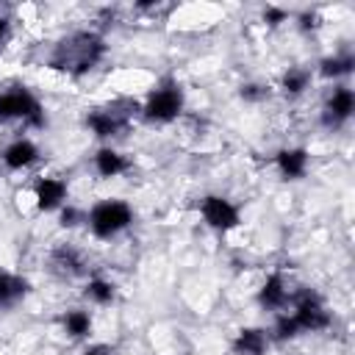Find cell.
Listing matches in <instances>:
<instances>
[{
	"label": "cell",
	"instance_id": "25",
	"mask_svg": "<svg viewBox=\"0 0 355 355\" xmlns=\"http://www.w3.org/2000/svg\"><path fill=\"white\" fill-rule=\"evenodd\" d=\"M297 19H300V28H302V31H316V28L322 25V19H319V14H316L313 8L302 11V14L297 17Z\"/></svg>",
	"mask_w": 355,
	"mask_h": 355
},
{
	"label": "cell",
	"instance_id": "19",
	"mask_svg": "<svg viewBox=\"0 0 355 355\" xmlns=\"http://www.w3.org/2000/svg\"><path fill=\"white\" fill-rule=\"evenodd\" d=\"M311 80H313V72L308 67H288L280 75V92L286 97H300L311 89Z\"/></svg>",
	"mask_w": 355,
	"mask_h": 355
},
{
	"label": "cell",
	"instance_id": "6",
	"mask_svg": "<svg viewBox=\"0 0 355 355\" xmlns=\"http://www.w3.org/2000/svg\"><path fill=\"white\" fill-rule=\"evenodd\" d=\"M288 305H291V316H294L300 333H322V330H327L333 324V313L327 311L322 297L313 294L311 288L294 291Z\"/></svg>",
	"mask_w": 355,
	"mask_h": 355
},
{
	"label": "cell",
	"instance_id": "21",
	"mask_svg": "<svg viewBox=\"0 0 355 355\" xmlns=\"http://www.w3.org/2000/svg\"><path fill=\"white\" fill-rule=\"evenodd\" d=\"M297 336H300V327H297L294 316H291L288 311L275 313V324H272V330H269V338H272V341H291V338H297Z\"/></svg>",
	"mask_w": 355,
	"mask_h": 355
},
{
	"label": "cell",
	"instance_id": "2",
	"mask_svg": "<svg viewBox=\"0 0 355 355\" xmlns=\"http://www.w3.org/2000/svg\"><path fill=\"white\" fill-rule=\"evenodd\" d=\"M186 108V94L175 78H164L158 86H153L139 105V116L150 125H169L175 122Z\"/></svg>",
	"mask_w": 355,
	"mask_h": 355
},
{
	"label": "cell",
	"instance_id": "17",
	"mask_svg": "<svg viewBox=\"0 0 355 355\" xmlns=\"http://www.w3.org/2000/svg\"><path fill=\"white\" fill-rule=\"evenodd\" d=\"M352 67H355V55H352L349 50H344V53L324 55L316 69H319V75L327 78V80H341V78H347V75L352 72Z\"/></svg>",
	"mask_w": 355,
	"mask_h": 355
},
{
	"label": "cell",
	"instance_id": "22",
	"mask_svg": "<svg viewBox=\"0 0 355 355\" xmlns=\"http://www.w3.org/2000/svg\"><path fill=\"white\" fill-rule=\"evenodd\" d=\"M58 222H61V227H78L80 222H86V211H80V208H75V205L67 202L58 211Z\"/></svg>",
	"mask_w": 355,
	"mask_h": 355
},
{
	"label": "cell",
	"instance_id": "27",
	"mask_svg": "<svg viewBox=\"0 0 355 355\" xmlns=\"http://www.w3.org/2000/svg\"><path fill=\"white\" fill-rule=\"evenodd\" d=\"M8 31H11V22H8V17L0 14V47H3V42L8 39Z\"/></svg>",
	"mask_w": 355,
	"mask_h": 355
},
{
	"label": "cell",
	"instance_id": "18",
	"mask_svg": "<svg viewBox=\"0 0 355 355\" xmlns=\"http://www.w3.org/2000/svg\"><path fill=\"white\" fill-rule=\"evenodd\" d=\"M61 324H64V333L69 338H89L92 336V327H94V319H92V311L89 308H69L61 316Z\"/></svg>",
	"mask_w": 355,
	"mask_h": 355
},
{
	"label": "cell",
	"instance_id": "15",
	"mask_svg": "<svg viewBox=\"0 0 355 355\" xmlns=\"http://www.w3.org/2000/svg\"><path fill=\"white\" fill-rule=\"evenodd\" d=\"M92 164H94V172H97L100 178H119V175H125V172L130 169L128 155L119 153V150L111 147V144H103V147L94 153Z\"/></svg>",
	"mask_w": 355,
	"mask_h": 355
},
{
	"label": "cell",
	"instance_id": "13",
	"mask_svg": "<svg viewBox=\"0 0 355 355\" xmlns=\"http://www.w3.org/2000/svg\"><path fill=\"white\" fill-rule=\"evenodd\" d=\"M50 272H53L55 277L69 280V277H78V275L86 272V261H83V255H80L75 247L61 244V247H55V250L50 252Z\"/></svg>",
	"mask_w": 355,
	"mask_h": 355
},
{
	"label": "cell",
	"instance_id": "23",
	"mask_svg": "<svg viewBox=\"0 0 355 355\" xmlns=\"http://www.w3.org/2000/svg\"><path fill=\"white\" fill-rule=\"evenodd\" d=\"M239 94H241L244 103H261V100L269 97V86H263V83H244L239 89Z\"/></svg>",
	"mask_w": 355,
	"mask_h": 355
},
{
	"label": "cell",
	"instance_id": "10",
	"mask_svg": "<svg viewBox=\"0 0 355 355\" xmlns=\"http://www.w3.org/2000/svg\"><path fill=\"white\" fill-rule=\"evenodd\" d=\"M291 294H294V291L288 288L283 272H269L266 280H263V286L258 288V305H261L263 311L280 313V311H286V305L291 302Z\"/></svg>",
	"mask_w": 355,
	"mask_h": 355
},
{
	"label": "cell",
	"instance_id": "26",
	"mask_svg": "<svg viewBox=\"0 0 355 355\" xmlns=\"http://www.w3.org/2000/svg\"><path fill=\"white\" fill-rule=\"evenodd\" d=\"M83 355H119V352H116V347H111V344H89V347L83 349Z\"/></svg>",
	"mask_w": 355,
	"mask_h": 355
},
{
	"label": "cell",
	"instance_id": "3",
	"mask_svg": "<svg viewBox=\"0 0 355 355\" xmlns=\"http://www.w3.org/2000/svg\"><path fill=\"white\" fill-rule=\"evenodd\" d=\"M133 225V205L116 197L100 200L86 211V227L94 239L100 241H111L119 233H125Z\"/></svg>",
	"mask_w": 355,
	"mask_h": 355
},
{
	"label": "cell",
	"instance_id": "7",
	"mask_svg": "<svg viewBox=\"0 0 355 355\" xmlns=\"http://www.w3.org/2000/svg\"><path fill=\"white\" fill-rule=\"evenodd\" d=\"M200 216L211 230H219V233H227L241 222L239 205L225 194H205L200 200Z\"/></svg>",
	"mask_w": 355,
	"mask_h": 355
},
{
	"label": "cell",
	"instance_id": "20",
	"mask_svg": "<svg viewBox=\"0 0 355 355\" xmlns=\"http://www.w3.org/2000/svg\"><path fill=\"white\" fill-rule=\"evenodd\" d=\"M83 297H86L92 305L105 308V305H111V302L116 300V286H114L108 277H103V275H92V277L86 280V286H83Z\"/></svg>",
	"mask_w": 355,
	"mask_h": 355
},
{
	"label": "cell",
	"instance_id": "5",
	"mask_svg": "<svg viewBox=\"0 0 355 355\" xmlns=\"http://www.w3.org/2000/svg\"><path fill=\"white\" fill-rule=\"evenodd\" d=\"M8 122H22L28 128L44 125V108L31 89L11 86L0 92V125H8Z\"/></svg>",
	"mask_w": 355,
	"mask_h": 355
},
{
	"label": "cell",
	"instance_id": "4",
	"mask_svg": "<svg viewBox=\"0 0 355 355\" xmlns=\"http://www.w3.org/2000/svg\"><path fill=\"white\" fill-rule=\"evenodd\" d=\"M136 114H139V103L128 100V97H119V100H111L105 105L92 108L86 114V128L97 139H114V136H119L130 125V119Z\"/></svg>",
	"mask_w": 355,
	"mask_h": 355
},
{
	"label": "cell",
	"instance_id": "11",
	"mask_svg": "<svg viewBox=\"0 0 355 355\" xmlns=\"http://www.w3.org/2000/svg\"><path fill=\"white\" fill-rule=\"evenodd\" d=\"M36 161H39V147H36V141L28 139V136L11 139V141L6 144V150H3V164H6V169H11V172H22V169L33 166Z\"/></svg>",
	"mask_w": 355,
	"mask_h": 355
},
{
	"label": "cell",
	"instance_id": "9",
	"mask_svg": "<svg viewBox=\"0 0 355 355\" xmlns=\"http://www.w3.org/2000/svg\"><path fill=\"white\" fill-rule=\"evenodd\" d=\"M67 197H69V189L64 178H39L33 186V202L44 214L61 211L67 205Z\"/></svg>",
	"mask_w": 355,
	"mask_h": 355
},
{
	"label": "cell",
	"instance_id": "12",
	"mask_svg": "<svg viewBox=\"0 0 355 355\" xmlns=\"http://www.w3.org/2000/svg\"><path fill=\"white\" fill-rule=\"evenodd\" d=\"M275 166H277L280 178L300 180V178H305V172L311 166V153L305 147H283L275 155Z\"/></svg>",
	"mask_w": 355,
	"mask_h": 355
},
{
	"label": "cell",
	"instance_id": "14",
	"mask_svg": "<svg viewBox=\"0 0 355 355\" xmlns=\"http://www.w3.org/2000/svg\"><path fill=\"white\" fill-rule=\"evenodd\" d=\"M272 338H269V330L263 327H241L230 344L233 355H266Z\"/></svg>",
	"mask_w": 355,
	"mask_h": 355
},
{
	"label": "cell",
	"instance_id": "24",
	"mask_svg": "<svg viewBox=\"0 0 355 355\" xmlns=\"http://www.w3.org/2000/svg\"><path fill=\"white\" fill-rule=\"evenodd\" d=\"M288 19H291V14H288L286 8H280V6H266V8H263V22L272 25V28H275V25H283V22H288Z\"/></svg>",
	"mask_w": 355,
	"mask_h": 355
},
{
	"label": "cell",
	"instance_id": "1",
	"mask_svg": "<svg viewBox=\"0 0 355 355\" xmlns=\"http://www.w3.org/2000/svg\"><path fill=\"white\" fill-rule=\"evenodd\" d=\"M103 55H105V39L97 31H72L53 47L47 64L50 69H58L69 78H80L92 72Z\"/></svg>",
	"mask_w": 355,
	"mask_h": 355
},
{
	"label": "cell",
	"instance_id": "16",
	"mask_svg": "<svg viewBox=\"0 0 355 355\" xmlns=\"http://www.w3.org/2000/svg\"><path fill=\"white\" fill-rule=\"evenodd\" d=\"M25 294H28V280L22 275H17V272L0 269V308L17 305Z\"/></svg>",
	"mask_w": 355,
	"mask_h": 355
},
{
	"label": "cell",
	"instance_id": "8",
	"mask_svg": "<svg viewBox=\"0 0 355 355\" xmlns=\"http://www.w3.org/2000/svg\"><path fill=\"white\" fill-rule=\"evenodd\" d=\"M352 111H355V92L347 83H336L322 105V125L327 130H336L352 119Z\"/></svg>",
	"mask_w": 355,
	"mask_h": 355
}]
</instances>
